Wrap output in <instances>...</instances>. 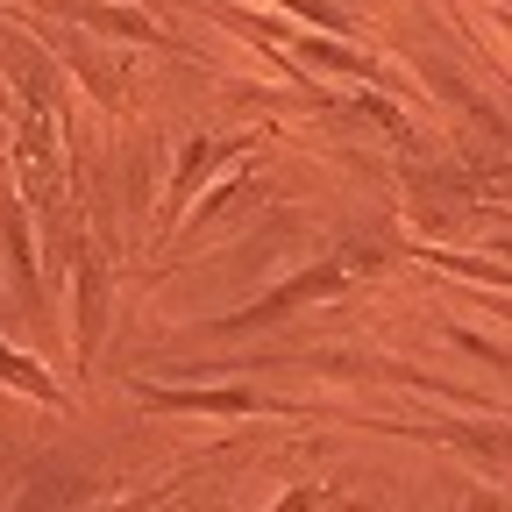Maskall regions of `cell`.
Returning a JSON list of instances; mask_svg holds the SVG:
<instances>
[{
    "label": "cell",
    "instance_id": "cell-1",
    "mask_svg": "<svg viewBox=\"0 0 512 512\" xmlns=\"http://www.w3.org/2000/svg\"><path fill=\"white\" fill-rule=\"evenodd\" d=\"M342 285H349V264H320V271L292 278L285 292H271L264 306H249V313H235L228 328H264V320H278V313H292V306H306V299H328V292H342Z\"/></svg>",
    "mask_w": 512,
    "mask_h": 512
},
{
    "label": "cell",
    "instance_id": "cell-2",
    "mask_svg": "<svg viewBox=\"0 0 512 512\" xmlns=\"http://www.w3.org/2000/svg\"><path fill=\"white\" fill-rule=\"evenodd\" d=\"M136 399H150L157 413H264L271 399H256V392H164V384H136Z\"/></svg>",
    "mask_w": 512,
    "mask_h": 512
},
{
    "label": "cell",
    "instance_id": "cell-3",
    "mask_svg": "<svg viewBox=\"0 0 512 512\" xmlns=\"http://www.w3.org/2000/svg\"><path fill=\"white\" fill-rule=\"evenodd\" d=\"M100 299H107L100 264H86V271H79V349H93V335H100Z\"/></svg>",
    "mask_w": 512,
    "mask_h": 512
},
{
    "label": "cell",
    "instance_id": "cell-4",
    "mask_svg": "<svg viewBox=\"0 0 512 512\" xmlns=\"http://www.w3.org/2000/svg\"><path fill=\"white\" fill-rule=\"evenodd\" d=\"M0 377H8V384H22V392H29V399H43V406L57 399V384H50V377H43L29 356H15V349H0Z\"/></svg>",
    "mask_w": 512,
    "mask_h": 512
},
{
    "label": "cell",
    "instance_id": "cell-5",
    "mask_svg": "<svg viewBox=\"0 0 512 512\" xmlns=\"http://www.w3.org/2000/svg\"><path fill=\"white\" fill-rule=\"evenodd\" d=\"M299 57L335 64V72H370V57H356V50H342V43H320V36H299Z\"/></svg>",
    "mask_w": 512,
    "mask_h": 512
},
{
    "label": "cell",
    "instance_id": "cell-6",
    "mask_svg": "<svg viewBox=\"0 0 512 512\" xmlns=\"http://www.w3.org/2000/svg\"><path fill=\"white\" fill-rule=\"evenodd\" d=\"M505 313H512V306H505Z\"/></svg>",
    "mask_w": 512,
    "mask_h": 512
}]
</instances>
